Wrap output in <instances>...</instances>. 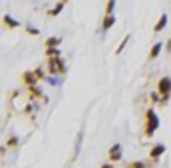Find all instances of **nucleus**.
<instances>
[{"instance_id":"20","label":"nucleus","mask_w":171,"mask_h":168,"mask_svg":"<svg viewBox=\"0 0 171 168\" xmlns=\"http://www.w3.org/2000/svg\"><path fill=\"white\" fill-rule=\"evenodd\" d=\"M26 30H28V32H30V34H40V30H36V28H30V26H28Z\"/></svg>"},{"instance_id":"14","label":"nucleus","mask_w":171,"mask_h":168,"mask_svg":"<svg viewBox=\"0 0 171 168\" xmlns=\"http://www.w3.org/2000/svg\"><path fill=\"white\" fill-rule=\"evenodd\" d=\"M62 8H64V2H60L56 8H52V10H50V16H56V14H60V10H62Z\"/></svg>"},{"instance_id":"2","label":"nucleus","mask_w":171,"mask_h":168,"mask_svg":"<svg viewBox=\"0 0 171 168\" xmlns=\"http://www.w3.org/2000/svg\"><path fill=\"white\" fill-rule=\"evenodd\" d=\"M157 91L163 95V101H167V97H169V93H171V77H161L159 79V83H157Z\"/></svg>"},{"instance_id":"6","label":"nucleus","mask_w":171,"mask_h":168,"mask_svg":"<svg viewBox=\"0 0 171 168\" xmlns=\"http://www.w3.org/2000/svg\"><path fill=\"white\" fill-rule=\"evenodd\" d=\"M24 81H26L30 87H34V81H36V73H34V71H26V73H24Z\"/></svg>"},{"instance_id":"17","label":"nucleus","mask_w":171,"mask_h":168,"mask_svg":"<svg viewBox=\"0 0 171 168\" xmlns=\"http://www.w3.org/2000/svg\"><path fill=\"white\" fill-rule=\"evenodd\" d=\"M127 42H129V36H125V40L121 42V44H119V48H118V53H119V52H124V48H125V44H127Z\"/></svg>"},{"instance_id":"7","label":"nucleus","mask_w":171,"mask_h":168,"mask_svg":"<svg viewBox=\"0 0 171 168\" xmlns=\"http://www.w3.org/2000/svg\"><path fill=\"white\" fill-rule=\"evenodd\" d=\"M165 24H167V14H161V18H159L157 26H155V32H161V30L165 28Z\"/></svg>"},{"instance_id":"4","label":"nucleus","mask_w":171,"mask_h":168,"mask_svg":"<svg viewBox=\"0 0 171 168\" xmlns=\"http://www.w3.org/2000/svg\"><path fill=\"white\" fill-rule=\"evenodd\" d=\"M107 156H110V160L115 162L121 158V144H113L112 149H110V152H107Z\"/></svg>"},{"instance_id":"11","label":"nucleus","mask_w":171,"mask_h":168,"mask_svg":"<svg viewBox=\"0 0 171 168\" xmlns=\"http://www.w3.org/2000/svg\"><path fill=\"white\" fill-rule=\"evenodd\" d=\"M4 24H6L8 28H16V26H20L18 22H16L14 18H10V16H4Z\"/></svg>"},{"instance_id":"16","label":"nucleus","mask_w":171,"mask_h":168,"mask_svg":"<svg viewBox=\"0 0 171 168\" xmlns=\"http://www.w3.org/2000/svg\"><path fill=\"white\" fill-rule=\"evenodd\" d=\"M113 8H115V2H107V10H105V12H107V16H113Z\"/></svg>"},{"instance_id":"10","label":"nucleus","mask_w":171,"mask_h":168,"mask_svg":"<svg viewBox=\"0 0 171 168\" xmlns=\"http://www.w3.org/2000/svg\"><path fill=\"white\" fill-rule=\"evenodd\" d=\"M46 56H48L50 59H54V58H60L58 48H48V50H46Z\"/></svg>"},{"instance_id":"12","label":"nucleus","mask_w":171,"mask_h":168,"mask_svg":"<svg viewBox=\"0 0 171 168\" xmlns=\"http://www.w3.org/2000/svg\"><path fill=\"white\" fill-rule=\"evenodd\" d=\"M58 44H60V38H54V36H52V38L46 40V45H48V48H58Z\"/></svg>"},{"instance_id":"19","label":"nucleus","mask_w":171,"mask_h":168,"mask_svg":"<svg viewBox=\"0 0 171 168\" xmlns=\"http://www.w3.org/2000/svg\"><path fill=\"white\" fill-rule=\"evenodd\" d=\"M14 144H18V138H10L8 141V146H14Z\"/></svg>"},{"instance_id":"3","label":"nucleus","mask_w":171,"mask_h":168,"mask_svg":"<svg viewBox=\"0 0 171 168\" xmlns=\"http://www.w3.org/2000/svg\"><path fill=\"white\" fill-rule=\"evenodd\" d=\"M50 73H66V65L60 58L50 59Z\"/></svg>"},{"instance_id":"15","label":"nucleus","mask_w":171,"mask_h":168,"mask_svg":"<svg viewBox=\"0 0 171 168\" xmlns=\"http://www.w3.org/2000/svg\"><path fill=\"white\" fill-rule=\"evenodd\" d=\"M30 93H32L34 97H42V91H40L36 85H34V87H30Z\"/></svg>"},{"instance_id":"9","label":"nucleus","mask_w":171,"mask_h":168,"mask_svg":"<svg viewBox=\"0 0 171 168\" xmlns=\"http://www.w3.org/2000/svg\"><path fill=\"white\" fill-rule=\"evenodd\" d=\"M161 48H163V45H161V44H159V42H157V44H155V45H153V48H151V52H149V58H157V56H159V52H161Z\"/></svg>"},{"instance_id":"5","label":"nucleus","mask_w":171,"mask_h":168,"mask_svg":"<svg viewBox=\"0 0 171 168\" xmlns=\"http://www.w3.org/2000/svg\"><path fill=\"white\" fill-rule=\"evenodd\" d=\"M163 152H165V146H163V144H155V146L149 150V156H151V158H159Z\"/></svg>"},{"instance_id":"21","label":"nucleus","mask_w":171,"mask_h":168,"mask_svg":"<svg viewBox=\"0 0 171 168\" xmlns=\"http://www.w3.org/2000/svg\"><path fill=\"white\" fill-rule=\"evenodd\" d=\"M102 168H113V166H112V164H104Z\"/></svg>"},{"instance_id":"22","label":"nucleus","mask_w":171,"mask_h":168,"mask_svg":"<svg viewBox=\"0 0 171 168\" xmlns=\"http://www.w3.org/2000/svg\"><path fill=\"white\" fill-rule=\"evenodd\" d=\"M167 50H171V40H169V45H167Z\"/></svg>"},{"instance_id":"18","label":"nucleus","mask_w":171,"mask_h":168,"mask_svg":"<svg viewBox=\"0 0 171 168\" xmlns=\"http://www.w3.org/2000/svg\"><path fill=\"white\" fill-rule=\"evenodd\" d=\"M48 81H50L52 85H60L62 83V79H56V77H48Z\"/></svg>"},{"instance_id":"13","label":"nucleus","mask_w":171,"mask_h":168,"mask_svg":"<svg viewBox=\"0 0 171 168\" xmlns=\"http://www.w3.org/2000/svg\"><path fill=\"white\" fill-rule=\"evenodd\" d=\"M127 168H147V164L145 162H132V164H127Z\"/></svg>"},{"instance_id":"8","label":"nucleus","mask_w":171,"mask_h":168,"mask_svg":"<svg viewBox=\"0 0 171 168\" xmlns=\"http://www.w3.org/2000/svg\"><path fill=\"white\" fill-rule=\"evenodd\" d=\"M113 22H115V18H113V16H105L104 24H102V28H104V32H105V30H110V28L113 26Z\"/></svg>"},{"instance_id":"1","label":"nucleus","mask_w":171,"mask_h":168,"mask_svg":"<svg viewBox=\"0 0 171 168\" xmlns=\"http://www.w3.org/2000/svg\"><path fill=\"white\" fill-rule=\"evenodd\" d=\"M145 119H147L145 135H147V136H151L153 133L157 131V127H159V119H157V115H155V111H153V109H147V113H145Z\"/></svg>"}]
</instances>
